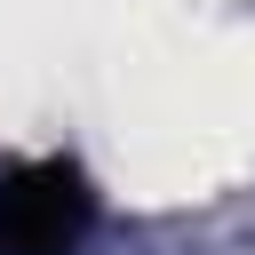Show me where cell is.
I'll return each mask as SVG.
<instances>
[{
	"instance_id": "cell-1",
	"label": "cell",
	"mask_w": 255,
	"mask_h": 255,
	"mask_svg": "<svg viewBox=\"0 0 255 255\" xmlns=\"http://www.w3.org/2000/svg\"><path fill=\"white\" fill-rule=\"evenodd\" d=\"M0 215H8V231H0L8 255H72V239H80V191L64 175H40L32 191H8Z\"/></svg>"
}]
</instances>
